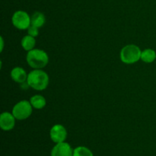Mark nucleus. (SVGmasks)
Wrapping results in <instances>:
<instances>
[{"label":"nucleus","mask_w":156,"mask_h":156,"mask_svg":"<svg viewBox=\"0 0 156 156\" xmlns=\"http://www.w3.org/2000/svg\"><path fill=\"white\" fill-rule=\"evenodd\" d=\"M142 51L139 47L134 44H129L123 47L120 51V59L126 64H133L141 59Z\"/></svg>","instance_id":"3"},{"label":"nucleus","mask_w":156,"mask_h":156,"mask_svg":"<svg viewBox=\"0 0 156 156\" xmlns=\"http://www.w3.org/2000/svg\"><path fill=\"white\" fill-rule=\"evenodd\" d=\"M27 32H28V35H30V36L34 37H37L38 34H39V31H38V27H35V26L30 25V27L27 29Z\"/></svg>","instance_id":"15"},{"label":"nucleus","mask_w":156,"mask_h":156,"mask_svg":"<svg viewBox=\"0 0 156 156\" xmlns=\"http://www.w3.org/2000/svg\"><path fill=\"white\" fill-rule=\"evenodd\" d=\"M156 59V53L152 49H146L142 51L141 59L146 63H151Z\"/></svg>","instance_id":"11"},{"label":"nucleus","mask_w":156,"mask_h":156,"mask_svg":"<svg viewBox=\"0 0 156 156\" xmlns=\"http://www.w3.org/2000/svg\"><path fill=\"white\" fill-rule=\"evenodd\" d=\"M15 124V117L9 112H4L0 116V126L3 130H11Z\"/></svg>","instance_id":"8"},{"label":"nucleus","mask_w":156,"mask_h":156,"mask_svg":"<svg viewBox=\"0 0 156 156\" xmlns=\"http://www.w3.org/2000/svg\"><path fill=\"white\" fill-rule=\"evenodd\" d=\"M27 82L30 87L37 91L46 89L49 84V76L44 71L35 69L27 75Z\"/></svg>","instance_id":"1"},{"label":"nucleus","mask_w":156,"mask_h":156,"mask_svg":"<svg viewBox=\"0 0 156 156\" xmlns=\"http://www.w3.org/2000/svg\"><path fill=\"white\" fill-rule=\"evenodd\" d=\"M27 62L30 67L40 69L47 65L49 57L45 51L39 49H33L27 54Z\"/></svg>","instance_id":"2"},{"label":"nucleus","mask_w":156,"mask_h":156,"mask_svg":"<svg viewBox=\"0 0 156 156\" xmlns=\"http://www.w3.org/2000/svg\"><path fill=\"white\" fill-rule=\"evenodd\" d=\"M51 156H73V150L69 143H56L52 149Z\"/></svg>","instance_id":"7"},{"label":"nucleus","mask_w":156,"mask_h":156,"mask_svg":"<svg viewBox=\"0 0 156 156\" xmlns=\"http://www.w3.org/2000/svg\"><path fill=\"white\" fill-rule=\"evenodd\" d=\"M32 105L27 101H21L15 105L12 110V114L17 120H24L31 115Z\"/></svg>","instance_id":"4"},{"label":"nucleus","mask_w":156,"mask_h":156,"mask_svg":"<svg viewBox=\"0 0 156 156\" xmlns=\"http://www.w3.org/2000/svg\"><path fill=\"white\" fill-rule=\"evenodd\" d=\"M12 24L19 30L28 29L31 24V18L28 14L24 11H17L12 16Z\"/></svg>","instance_id":"5"},{"label":"nucleus","mask_w":156,"mask_h":156,"mask_svg":"<svg viewBox=\"0 0 156 156\" xmlns=\"http://www.w3.org/2000/svg\"><path fill=\"white\" fill-rule=\"evenodd\" d=\"M30 18H31V25L35 26V27H38V28L42 27L45 24V16L41 12H34Z\"/></svg>","instance_id":"10"},{"label":"nucleus","mask_w":156,"mask_h":156,"mask_svg":"<svg viewBox=\"0 0 156 156\" xmlns=\"http://www.w3.org/2000/svg\"><path fill=\"white\" fill-rule=\"evenodd\" d=\"M35 44H36V41H35L34 37L30 35L24 36L21 40V46L23 49L27 51L33 50L34 47H35Z\"/></svg>","instance_id":"12"},{"label":"nucleus","mask_w":156,"mask_h":156,"mask_svg":"<svg viewBox=\"0 0 156 156\" xmlns=\"http://www.w3.org/2000/svg\"><path fill=\"white\" fill-rule=\"evenodd\" d=\"M50 138L53 142L56 143H62L66 140L67 136V131L63 126L56 124L51 128L50 132Z\"/></svg>","instance_id":"6"},{"label":"nucleus","mask_w":156,"mask_h":156,"mask_svg":"<svg viewBox=\"0 0 156 156\" xmlns=\"http://www.w3.org/2000/svg\"><path fill=\"white\" fill-rule=\"evenodd\" d=\"M11 77L15 82L18 83H24L27 81V76L24 69L21 67H15L11 72Z\"/></svg>","instance_id":"9"},{"label":"nucleus","mask_w":156,"mask_h":156,"mask_svg":"<svg viewBox=\"0 0 156 156\" xmlns=\"http://www.w3.org/2000/svg\"><path fill=\"white\" fill-rule=\"evenodd\" d=\"M73 156H93V153L85 146H79L73 150Z\"/></svg>","instance_id":"14"},{"label":"nucleus","mask_w":156,"mask_h":156,"mask_svg":"<svg viewBox=\"0 0 156 156\" xmlns=\"http://www.w3.org/2000/svg\"><path fill=\"white\" fill-rule=\"evenodd\" d=\"M30 104L35 109H42L46 105V99L41 95H34L30 98Z\"/></svg>","instance_id":"13"}]
</instances>
